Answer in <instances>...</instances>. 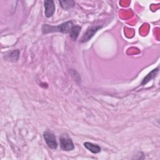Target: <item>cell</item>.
<instances>
[{"label":"cell","mask_w":160,"mask_h":160,"mask_svg":"<svg viewBox=\"0 0 160 160\" xmlns=\"http://www.w3.org/2000/svg\"><path fill=\"white\" fill-rule=\"evenodd\" d=\"M73 26L72 22L71 21L64 22L57 26H53L49 24H44L42 27V32L43 34H48L54 32H61L62 33L69 32L71 28Z\"/></svg>","instance_id":"1"},{"label":"cell","mask_w":160,"mask_h":160,"mask_svg":"<svg viewBox=\"0 0 160 160\" xmlns=\"http://www.w3.org/2000/svg\"><path fill=\"white\" fill-rule=\"evenodd\" d=\"M43 138L49 148L52 149H56L58 147V143L56 140V137L54 134L50 131H46L43 133Z\"/></svg>","instance_id":"2"},{"label":"cell","mask_w":160,"mask_h":160,"mask_svg":"<svg viewBox=\"0 0 160 160\" xmlns=\"http://www.w3.org/2000/svg\"><path fill=\"white\" fill-rule=\"evenodd\" d=\"M61 148L63 151H69L74 148V144L71 138L68 136H61L60 138Z\"/></svg>","instance_id":"3"},{"label":"cell","mask_w":160,"mask_h":160,"mask_svg":"<svg viewBox=\"0 0 160 160\" xmlns=\"http://www.w3.org/2000/svg\"><path fill=\"white\" fill-rule=\"evenodd\" d=\"M102 27L100 26H91L84 33L83 36H82L81 39V42H84L88 41H89L90 39L92 38V37L94 35V34Z\"/></svg>","instance_id":"4"},{"label":"cell","mask_w":160,"mask_h":160,"mask_svg":"<svg viewBox=\"0 0 160 160\" xmlns=\"http://www.w3.org/2000/svg\"><path fill=\"white\" fill-rule=\"evenodd\" d=\"M45 11L44 14L47 18L51 17L55 11V5L52 0H46L44 1Z\"/></svg>","instance_id":"5"},{"label":"cell","mask_w":160,"mask_h":160,"mask_svg":"<svg viewBox=\"0 0 160 160\" xmlns=\"http://www.w3.org/2000/svg\"><path fill=\"white\" fill-rule=\"evenodd\" d=\"M84 146L92 153H98L101 151V148L98 144H94L89 142H84Z\"/></svg>","instance_id":"6"},{"label":"cell","mask_w":160,"mask_h":160,"mask_svg":"<svg viewBox=\"0 0 160 160\" xmlns=\"http://www.w3.org/2000/svg\"><path fill=\"white\" fill-rule=\"evenodd\" d=\"M81 29V27L79 26H73L71 28V30L69 32L70 37L72 39L76 40L78 38V36H79Z\"/></svg>","instance_id":"7"},{"label":"cell","mask_w":160,"mask_h":160,"mask_svg":"<svg viewBox=\"0 0 160 160\" xmlns=\"http://www.w3.org/2000/svg\"><path fill=\"white\" fill-rule=\"evenodd\" d=\"M158 72V68H156V69H153L151 72H150L148 75H146V76L143 79L142 82H141V84L143 85V84H146L148 82H149L151 79H152V78H154L156 76V74L157 72Z\"/></svg>","instance_id":"8"},{"label":"cell","mask_w":160,"mask_h":160,"mask_svg":"<svg viewBox=\"0 0 160 160\" xmlns=\"http://www.w3.org/2000/svg\"><path fill=\"white\" fill-rule=\"evenodd\" d=\"M59 3L62 8L65 10L72 8L75 4L74 1H59Z\"/></svg>","instance_id":"9"},{"label":"cell","mask_w":160,"mask_h":160,"mask_svg":"<svg viewBox=\"0 0 160 160\" xmlns=\"http://www.w3.org/2000/svg\"><path fill=\"white\" fill-rule=\"evenodd\" d=\"M16 56H19V51H18V50L10 52L9 54L8 55V59L17 60L18 59L16 58Z\"/></svg>","instance_id":"10"}]
</instances>
